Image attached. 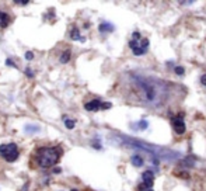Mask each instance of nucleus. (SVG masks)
<instances>
[{
	"label": "nucleus",
	"mask_w": 206,
	"mask_h": 191,
	"mask_svg": "<svg viewBox=\"0 0 206 191\" xmlns=\"http://www.w3.org/2000/svg\"><path fill=\"white\" fill-rule=\"evenodd\" d=\"M25 75H27V77H34V72L30 68H25Z\"/></svg>",
	"instance_id": "6ab92c4d"
},
{
	"label": "nucleus",
	"mask_w": 206,
	"mask_h": 191,
	"mask_svg": "<svg viewBox=\"0 0 206 191\" xmlns=\"http://www.w3.org/2000/svg\"><path fill=\"white\" fill-rule=\"evenodd\" d=\"M24 131H25V134H28V135H32V134L41 132V127L37 125V124H25Z\"/></svg>",
	"instance_id": "423d86ee"
},
{
	"label": "nucleus",
	"mask_w": 206,
	"mask_h": 191,
	"mask_svg": "<svg viewBox=\"0 0 206 191\" xmlns=\"http://www.w3.org/2000/svg\"><path fill=\"white\" fill-rule=\"evenodd\" d=\"M63 122H65V125H66L67 129H73L74 125H76V121H74V119H69L67 117H63Z\"/></svg>",
	"instance_id": "f8f14e48"
},
{
	"label": "nucleus",
	"mask_w": 206,
	"mask_h": 191,
	"mask_svg": "<svg viewBox=\"0 0 206 191\" xmlns=\"http://www.w3.org/2000/svg\"><path fill=\"white\" fill-rule=\"evenodd\" d=\"M0 25H2V18H0Z\"/></svg>",
	"instance_id": "b1692460"
},
{
	"label": "nucleus",
	"mask_w": 206,
	"mask_h": 191,
	"mask_svg": "<svg viewBox=\"0 0 206 191\" xmlns=\"http://www.w3.org/2000/svg\"><path fill=\"white\" fill-rule=\"evenodd\" d=\"M70 38L73 41H80V42H84V41H86L84 37L80 35V30H77V28H73V30L70 31Z\"/></svg>",
	"instance_id": "6e6552de"
},
{
	"label": "nucleus",
	"mask_w": 206,
	"mask_h": 191,
	"mask_svg": "<svg viewBox=\"0 0 206 191\" xmlns=\"http://www.w3.org/2000/svg\"><path fill=\"white\" fill-rule=\"evenodd\" d=\"M171 125H173V129L175 131L177 135H184L186 131L185 122H184V115L182 114H178L177 117H173L171 118Z\"/></svg>",
	"instance_id": "20e7f679"
},
{
	"label": "nucleus",
	"mask_w": 206,
	"mask_h": 191,
	"mask_svg": "<svg viewBox=\"0 0 206 191\" xmlns=\"http://www.w3.org/2000/svg\"><path fill=\"white\" fill-rule=\"evenodd\" d=\"M137 127H139V128H142V129H146L147 127H149V122H147V121H144V119H142V121H139Z\"/></svg>",
	"instance_id": "4468645a"
},
{
	"label": "nucleus",
	"mask_w": 206,
	"mask_h": 191,
	"mask_svg": "<svg viewBox=\"0 0 206 191\" xmlns=\"http://www.w3.org/2000/svg\"><path fill=\"white\" fill-rule=\"evenodd\" d=\"M72 191H79V190H76V188H73V190H72Z\"/></svg>",
	"instance_id": "5701e85b"
},
{
	"label": "nucleus",
	"mask_w": 206,
	"mask_h": 191,
	"mask_svg": "<svg viewBox=\"0 0 206 191\" xmlns=\"http://www.w3.org/2000/svg\"><path fill=\"white\" fill-rule=\"evenodd\" d=\"M149 191H153V190H149Z\"/></svg>",
	"instance_id": "a878e982"
},
{
	"label": "nucleus",
	"mask_w": 206,
	"mask_h": 191,
	"mask_svg": "<svg viewBox=\"0 0 206 191\" xmlns=\"http://www.w3.org/2000/svg\"><path fill=\"white\" fill-rule=\"evenodd\" d=\"M0 18H2V28H6L7 25H9V21H10V17H9V14L7 13H3L2 16H0Z\"/></svg>",
	"instance_id": "9b49d317"
},
{
	"label": "nucleus",
	"mask_w": 206,
	"mask_h": 191,
	"mask_svg": "<svg viewBox=\"0 0 206 191\" xmlns=\"http://www.w3.org/2000/svg\"><path fill=\"white\" fill-rule=\"evenodd\" d=\"M60 171H62V169H60V167H55V169H53V173H56V174H58V173H60Z\"/></svg>",
	"instance_id": "4be33fe9"
},
{
	"label": "nucleus",
	"mask_w": 206,
	"mask_h": 191,
	"mask_svg": "<svg viewBox=\"0 0 206 191\" xmlns=\"http://www.w3.org/2000/svg\"><path fill=\"white\" fill-rule=\"evenodd\" d=\"M125 100L152 111H167L178 106L186 96L182 84L137 72L125 73Z\"/></svg>",
	"instance_id": "f257e3e1"
},
{
	"label": "nucleus",
	"mask_w": 206,
	"mask_h": 191,
	"mask_svg": "<svg viewBox=\"0 0 206 191\" xmlns=\"http://www.w3.org/2000/svg\"><path fill=\"white\" fill-rule=\"evenodd\" d=\"M69 59H70V51L66 49L63 53H62V55H60L59 62L60 63H67V62H69Z\"/></svg>",
	"instance_id": "9d476101"
},
{
	"label": "nucleus",
	"mask_w": 206,
	"mask_h": 191,
	"mask_svg": "<svg viewBox=\"0 0 206 191\" xmlns=\"http://www.w3.org/2000/svg\"><path fill=\"white\" fill-rule=\"evenodd\" d=\"M98 30H100V33H112V31L115 30V27L111 23H108V21H104V23L100 24Z\"/></svg>",
	"instance_id": "0eeeda50"
},
{
	"label": "nucleus",
	"mask_w": 206,
	"mask_h": 191,
	"mask_svg": "<svg viewBox=\"0 0 206 191\" xmlns=\"http://www.w3.org/2000/svg\"><path fill=\"white\" fill-rule=\"evenodd\" d=\"M24 56H25L27 60H32L34 59V53L30 52V51H28V52H25V55H24Z\"/></svg>",
	"instance_id": "dca6fc26"
},
{
	"label": "nucleus",
	"mask_w": 206,
	"mask_h": 191,
	"mask_svg": "<svg viewBox=\"0 0 206 191\" xmlns=\"http://www.w3.org/2000/svg\"><path fill=\"white\" fill-rule=\"evenodd\" d=\"M200 84H202L203 87H206V72L200 76Z\"/></svg>",
	"instance_id": "a211bd4d"
},
{
	"label": "nucleus",
	"mask_w": 206,
	"mask_h": 191,
	"mask_svg": "<svg viewBox=\"0 0 206 191\" xmlns=\"http://www.w3.org/2000/svg\"><path fill=\"white\" fill-rule=\"evenodd\" d=\"M60 153L62 150L59 148H41L35 153V160L41 167L48 169L56 165L60 158Z\"/></svg>",
	"instance_id": "f03ea898"
},
{
	"label": "nucleus",
	"mask_w": 206,
	"mask_h": 191,
	"mask_svg": "<svg viewBox=\"0 0 206 191\" xmlns=\"http://www.w3.org/2000/svg\"><path fill=\"white\" fill-rule=\"evenodd\" d=\"M112 107L111 103H103V106H101V110H110Z\"/></svg>",
	"instance_id": "f3484780"
},
{
	"label": "nucleus",
	"mask_w": 206,
	"mask_h": 191,
	"mask_svg": "<svg viewBox=\"0 0 206 191\" xmlns=\"http://www.w3.org/2000/svg\"><path fill=\"white\" fill-rule=\"evenodd\" d=\"M6 65H7V66H11V68H17V66H16V63H14L11 59H9V58L6 59Z\"/></svg>",
	"instance_id": "aec40b11"
},
{
	"label": "nucleus",
	"mask_w": 206,
	"mask_h": 191,
	"mask_svg": "<svg viewBox=\"0 0 206 191\" xmlns=\"http://www.w3.org/2000/svg\"><path fill=\"white\" fill-rule=\"evenodd\" d=\"M132 40H136V41H140L142 40V35H140V33L139 31H133V34H132Z\"/></svg>",
	"instance_id": "2eb2a0df"
},
{
	"label": "nucleus",
	"mask_w": 206,
	"mask_h": 191,
	"mask_svg": "<svg viewBox=\"0 0 206 191\" xmlns=\"http://www.w3.org/2000/svg\"><path fill=\"white\" fill-rule=\"evenodd\" d=\"M130 162H132V165L135 166V167H140V166H143V163H144V160H143V158L140 155H133L132 158H130Z\"/></svg>",
	"instance_id": "1a4fd4ad"
},
{
	"label": "nucleus",
	"mask_w": 206,
	"mask_h": 191,
	"mask_svg": "<svg viewBox=\"0 0 206 191\" xmlns=\"http://www.w3.org/2000/svg\"><path fill=\"white\" fill-rule=\"evenodd\" d=\"M17 4H24V6H27V4L30 3V2H28V0H20V2H16Z\"/></svg>",
	"instance_id": "412c9836"
},
{
	"label": "nucleus",
	"mask_w": 206,
	"mask_h": 191,
	"mask_svg": "<svg viewBox=\"0 0 206 191\" xmlns=\"http://www.w3.org/2000/svg\"><path fill=\"white\" fill-rule=\"evenodd\" d=\"M0 156L6 162H16L20 156L18 148L13 142L11 143H3V145H0Z\"/></svg>",
	"instance_id": "7ed1b4c3"
},
{
	"label": "nucleus",
	"mask_w": 206,
	"mask_h": 191,
	"mask_svg": "<svg viewBox=\"0 0 206 191\" xmlns=\"http://www.w3.org/2000/svg\"><path fill=\"white\" fill-rule=\"evenodd\" d=\"M101 106H103V101L100 99H96V100H91V101L86 103L84 108L87 111H97V110H101Z\"/></svg>",
	"instance_id": "39448f33"
},
{
	"label": "nucleus",
	"mask_w": 206,
	"mask_h": 191,
	"mask_svg": "<svg viewBox=\"0 0 206 191\" xmlns=\"http://www.w3.org/2000/svg\"><path fill=\"white\" fill-rule=\"evenodd\" d=\"M174 72H175V75L182 76L184 73H185V69H184L182 66H175V68H174Z\"/></svg>",
	"instance_id": "ddd939ff"
},
{
	"label": "nucleus",
	"mask_w": 206,
	"mask_h": 191,
	"mask_svg": "<svg viewBox=\"0 0 206 191\" xmlns=\"http://www.w3.org/2000/svg\"><path fill=\"white\" fill-rule=\"evenodd\" d=\"M2 14H3V13H2V11H0V16H2Z\"/></svg>",
	"instance_id": "393cba45"
}]
</instances>
